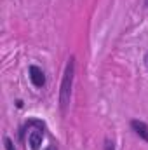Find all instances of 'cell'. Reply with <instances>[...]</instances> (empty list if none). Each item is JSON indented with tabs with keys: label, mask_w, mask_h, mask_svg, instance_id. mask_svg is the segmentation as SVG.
I'll list each match as a JSON object with an SVG mask.
<instances>
[{
	"label": "cell",
	"mask_w": 148,
	"mask_h": 150,
	"mask_svg": "<svg viewBox=\"0 0 148 150\" xmlns=\"http://www.w3.org/2000/svg\"><path fill=\"white\" fill-rule=\"evenodd\" d=\"M73 79H75V58L72 56L66 63L63 80H61V87H59V107L61 112L65 113L68 105H70V98H72V87H73Z\"/></svg>",
	"instance_id": "1"
},
{
	"label": "cell",
	"mask_w": 148,
	"mask_h": 150,
	"mask_svg": "<svg viewBox=\"0 0 148 150\" xmlns=\"http://www.w3.org/2000/svg\"><path fill=\"white\" fill-rule=\"evenodd\" d=\"M25 133V131H19V134ZM42 140H44V129L42 127H35L28 133V145L32 150H38L42 145Z\"/></svg>",
	"instance_id": "2"
},
{
	"label": "cell",
	"mask_w": 148,
	"mask_h": 150,
	"mask_svg": "<svg viewBox=\"0 0 148 150\" xmlns=\"http://www.w3.org/2000/svg\"><path fill=\"white\" fill-rule=\"evenodd\" d=\"M28 75H30V80L35 87H44L45 86V74L42 68H38L37 65H32L28 68Z\"/></svg>",
	"instance_id": "3"
},
{
	"label": "cell",
	"mask_w": 148,
	"mask_h": 150,
	"mask_svg": "<svg viewBox=\"0 0 148 150\" xmlns=\"http://www.w3.org/2000/svg\"><path fill=\"white\" fill-rule=\"evenodd\" d=\"M131 129H132V131L143 140V142H147L148 143V124L147 122L134 119V120H131Z\"/></svg>",
	"instance_id": "4"
},
{
	"label": "cell",
	"mask_w": 148,
	"mask_h": 150,
	"mask_svg": "<svg viewBox=\"0 0 148 150\" xmlns=\"http://www.w3.org/2000/svg\"><path fill=\"white\" fill-rule=\"evenodd\" d=\"M4 147H5V150H16V149H14L12 140H11L9 136H5V138H4Z\"/></svg>",
	"instance_id": "5"
},
{
	"label": "cell",
	"mask_w": 148,
	"mask_h": 150,
	"mask_svg": "<svg viewBox=\"0 0 148 150\" xmlns=\"http://www.w3.org/2000/svg\"><path fill=\"white\" fill-rule=\"evenodd\" d=\"M105 150H115V143L111 142L110 138H106V140H105Z\"/></svg>",
	"instance_id": "6"
},
{
	"label": "cell",
	"mask_w": 148,
	"mask_h": 150,
	"mask_svg": "<svg viewBox=\"0 0 148 150\" xmlns=\"http://www.w3.org/2000/svg\"><path fill=\"white\" fill-rule=\"evenodd\" d=\"M45 150H58V147H56V145H49Z\"/></svg>",
	"instance_id": "7"
},
{
	"label": "cell",
	"mask_w": 148,
	"mask_h": 150,
	"mask_svg": "<svg viewBox=\"0 0 148 150\" xmlns=\"http://www.w3.org/2000/svg\"><path fill=\"white\" fill-rule=\"evenodd\" d=\"M145 67H147V68H148V52H147V54H145Z\"/></svg>",
	"instance_id": "8"
},
{
	"label": "cell",
	"mask_w": 148,
	"mask_h": 150,
	"mask_svg": "<svg viewBox=\"0 0 148 150\" xmlns=\"http://www.w3.org/2000/svg\"><path fill=\"white\" fill-rule=\"evenodd\" d=\"M145 5H147V7H148V0H145Z\"/></svg>",
	"instance_id": "9"
}]
</instances>
